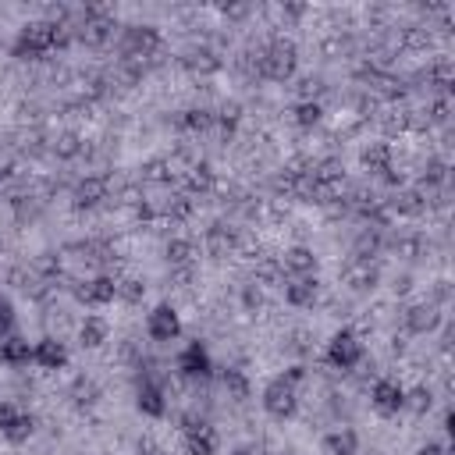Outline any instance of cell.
Listing matches in <instances>:
<instances>
[{"instance_id": "6da1fadb", "label": "cell", "mask_w": 455, "mask_h": 455, "mask_svg": "<svg viewBox=\"0 0 455 455\" xmlns=\"http://www.w3.org/2000/svg\"><path fill=\"white\" fill-rule=\"evenodd\" d=\"M57 43H61V32H57V25H25L18 43H15V53L18 57H39L46 50H53Z\"/></svg>"}, {"instance_id": "7a4b0ae2", "label": "cell", "mask_w": 455, "mask_h": 455, "mask_svg": "<svg viewBox=\"0 0 455 455\" xmlns=\"http://www.w3.org/2000/svg\"><path fill=\"white\" fill-rule=\"evenodd\" d=\"M263 409L274 416V420H289L296 413V388L289 381H274L267 384L263 391Z\"/></svg>"}, {"instance_id": "3957f363", "label": "cell", "mask_w": 455, "mask_h": 455, "mask_svg": "<svg viewBox=\"0 0 455 455\" xmlns=\"http://www.w3.org/2000/svg\"><path fill=\"white\" fill-rule=\"evenodd\" d=\"M0 434H4L11 444H22L32 434V416L22 413L15 402H0Z\"/></svg>"}, {"instance_id": "277c9868", "label": "cell", "mask_w": 455, "mask_h": 455, "mask_svg": "<svg viewBox=\"0 0 455 455\" xmlns=\"http://www.w3.org/2000/svg\"><path fill=\"white\" fill-rule=\"evenodd\" d=\"M260 72H263L267 79H274V82L289 79V75L296 72V50L284 46V43H277L267 57H260Z\"/></svg>"}, {"instance_id": "5b68a950", "label": "cell", "mask_w": 455, "mask_h": 455, "mask_svg": "<svg viewBox=\"0 0 455 455\" xmlns=\"http://www.w3.org/2000/svg\"><path fill=\"white\" fill-rule=\"evenodd\" d=\"M374 409L381 413V416H395L398 409H402L406 406V391H402V384H398V381H377L374 384Z\"/></svg>"}, {"instance_id": "8992f818", "label": "cell", "mask_w": 455, "mask_h": 455, "mask_svg": "<svg viewBox=\"0 0 455 455\" xmlns=\"http://www.w3.org/2000/svg\"><path fill=\"white\" fill-rule=\"evenodd\" d=\"M327 356H331V363H334V367L349 370V367H356V363H360L363 345L356 341V334H349V331H338V334L331 338V349H327Z\"/></svg>"}, {"instance_id": "52a82bcc", "label": "cell", "mask_w": 455, "mask_h": 455, "mask_svg": "<svg viewBox=\"0 0 455 455\" xmlns=\"http://www.w3.org/2000/svg\"><path fill=\"white\" fill-rule=\"evenodd\" d=\"M146 331H150V338H153V341H171V338H178V331H182L178 313L171 310L167 303H164V306H157V310L150 313V320H146Z\"/></svg>"}, {"instance_id": "ba28073f", "label": "cell", "mask_w": 455, "mask_h": 455, "mask_svg": "<svg viewBox=\"0 0 455 455\" xmlns=\"http://www.w3.org/2000/svg\"><path fill=\"white\" fill-rule=\"evenodd\" d=\"M178 370L185 377H206L210 374V356H206V349L199 345V341H192V345L178 356Z\"/></svg>"}, {"instance_id": "9c48e42d", "label": "cell", "mask_w": 455, "mask_h": 455, "mask_svg": "<svg viewBox=\"0 0 455 455\" xmlns=\"http://www.w3.org/2000/svg\"><path fill=\"white\" fill-rule=\"evenodd\" d=\"M32 360H36L39 367H46V370H57V367H65V363H68V352H65L61 341L46 338V341H39V345L32 349Z\"/></svg>"}, {"instance_id": "30bf717a", "label": "cell", "mask_w": 455, "mask_h": 455, "mask_svg": "<svg viewBox=\"0 0 455 455\" xmlns=\"http://www.w3.org/2000/svg\"><path fill=\"white\" fill-rule=\"evenodd\" d=\"M114 296H118V281H110V277H96V281H89L86 289H82V299H86L89 306H103V303H110Z\"/></svg>"}, {"instance_id": "8fae6325", "label": "cell", "mask_w": 455, "mask_h": 455, "mask_svg": "<svg viewBox=\"0 0 455 455\" xmlns=\"http://www.w3.org/2000/svg\"><path fill=\"white\" fill-rule=\"evenodd\" d=\"M139 409L146 416H164L167 413V402H164V395H160V388L153 381H143V388H139Z\"/></svg>"}, {"instance_id": "7c38bea8", "label": "cell", "mask_w": 455, "mask_h": 455, "mask_svg": "<svg viewBox=\"0 0 455 455\" xmlns=\"http://www.w3.org/2000/svg\"><path fill=\"white\" fill-rule=\"evenodd\" d=\"M185 448H189V455H213V448H217L213 430L206 423H199L196 430H185Z\"/></svg>"}, {"instance_id": "4fadbf2b", "label": "cell", "mask_w": 455, "mask_h": 455, "mask_svg": "<svg viewBox=\"0 0 455 455\" xmlns=\"http://www.w3.org/2000/svg\"><path fill=\"white\" fill-rule=\"evenodd\" d=\"M356 434L352 430H334L324 437V455H356Z\"/></svg>"}, {"instance_id": "5bb4252c", "label": "cell", "mask_w": 455, "mask_h": 455, "mask_svg": "<svg viewBox=\"0 0 455 455\" xmlns=\"http://www.w3.org/2000/svg\"><path fill=\"white\" fill-rule=\"evenodd\" d=\"M0 360H4L8 367H22L32 360V349H29V341L22 338H11V341H0Z\"/></svg>"}, {"instance_id": "9a60e30c", "label": "cell", "mask_w": 455, "mask_h": 455, "mask_svg": "<svg viewBox=\"0 0 455 455\" xmlns=\"http://www.w3.org/2000/svg\"><path fill=\"white\" fill-rule=\"evenodd\" d=\"M313 296H317V281H310V277H299V281H292L289 289H284V299H289L292 306H310Z\"/></svg>"}, {"instance_id": "2e32d148", "label": "cell", "mask_w": 455, "mask_h": 455, "mask_svg": "<svg viewBox=\"0 0 455 455\" xmlns=\"http://www.w3.org/2000/svg\"><path fill=\"white\" fill-rule=\"evenodd\" d=\"M406 324H409L413 334L434 331V324H437V310H434V306H413V310L406 313Z\"/></svg>"}, {"instance_id": "e0dca14e", "label": "cell", "mask_w": 455, "mask_h": 455, "mask_svg": "<svg viewBox=\"0 0 455 455\" xmlns=\"http://www.w3.org/2000/svg\"><path fill=\"white\" fill-rule=\"evenodd\" d=\"M313 253L310 249H303V246H296V249H289V253H284V270H292V274H306V270H313Z\"/></svg>"}, {"instance_id": "ac0fdd59", "label": "cell", "mask_w": 455, "mask_h": 455, "mask_svg": "<svg viewBox=\"0 0 455 455\" xmlns=\"http://www.w3.org/2000/svg\"><path fill=\"white\" fill-rule=\"evenodd\" d=\"M79 338H82V345L96 349V345H103V341H107V324H103V320H96V317H89V320L82 324Z\"/></svg>"}, {"instance_id": "d6986e66", "label": "cell", "mask_w": 455, "mask_h": 455, "mask_svg": "<svg viewBox=\"0 0 455 455\" xmlns=\"http://www.w3.org/2000/svg\"><path fill=\"white\" fill-rule=\"evenodd\" d=\"M103 196H107V182H103V178H86L82 189H79V203H86V206L100 203Z\"/></svg>"}, {"instance_id": "ffe728a7", "label": "cell", "mask_w": 455, "mask_h": 455, "mask_svg": "<svg viewBox=\"0 0 455 455\" xmlns=\"http://www.w3.org/2000/svg\"><path fill=\"white\" fill-rule=\"evenodd\" d=\"M388 160H391V150H388L384 143H377V146H370V150L363 153V164H367L370 171H391Z\"/></svg>"}, {"instance_id": "44dd1931", "label": "cell", "mask_w": 455, "mask_h": 455, "mask_svg": "<svg viewBox=\"0 0 455 455\" xmlns=\"http://www.w3.org/2000/svg\"><path fill=\"white\" fill-rule=\"evenodd\" d=\"M210 185H213V175H210L206 164H199V167L189 171V189H192V192H206Z\"/></svg>"}, {"instance_id": "7402d4cb", "label": "cell", "mask_w": 455, "mask_h": 455, "mask_svg": "<svg viewBox=\"0 0 455 455\" xmlns=\"http://www.w3.org/2000/svg\"><path fill=\"white\" fill-rule=\"evenodd\" d=\"M110 22H96V18H89L86 25H82V39H89V43H103L107 36H110Z\"/></svg>"}, {"instance_id": "603a6c76", "label": "cell", "mask_w": 455, "mask_h": 455, "mask_svg": "<svg viewBox=\"0 0 455 455\" xmlns=\"http://www.w3.org/2000/svg\"><path fill=\"white\" fill-rule=\"evenodd\" d=\"M167 260H171V263H189V260H192V242L175 239V242L167 246Z\"/></svg>"}, {"instance_id": "cb8c5ba5", "label": "cell", "mask_w": 455, "mask_h": 455, "mask_svg": "<svg viewBox=\"0 0 455 455\" xmlns=\"http://www.w3.org/2000/svg\"><path fill=\"white\" fill-rule=\"evenodd\" d=\"M224 384H228V391H232L235 398H246V395H249V381H246L239 370H228V374H224Z\"/></svg>"}, {"instance_id": "d4e9b609", "label": "cell", "mask_w": 455, "mask_h": 455, "mask_svg": "<svg viewBox=\"0 0 455 455\" xmlns=\"http://www.w3.org/2000/svg\"><path fill=\"white\" fill-rule=\"evenodd\" d=\"M395 210H402V213H409V217H413V213H420V210H423V199H420L416 192H402V196L395 199Z\"/></svg>"}, {"instance_id": "484cf974", "label": "cell", "mask_w": 455, "mask_h": 455, "mask_svg": "<svg viewBox=\"0 0 455 455\" xmlns=\"http://www.w3.org/2000/svg\"><path fill=\"white\" fill-rule=\"evenodd\" d=\"M210 121H213V118H210L206 110H189L185 118H182V125H185V128H192V132H203V128H210Z\"/></svg>"}, {"instance_id": "4316f807", "label": "cell", "mask_w": 455, "mask_h": 455, "mask_svg": "<svg viewBox=\"0 0 455 455\" xmlns=\"http://www.w3.org/2000/svg\"><path fill=\"white\" fill-rule=\"evenodd\" d=\"M299 125H317L320 121V103H299Z\"/></svg>"}, {"instance_id": "83f0119b", "label": "cell", "mask_w": 455, "mask_h": 455, "mask_svg": "<svg viewBox=\"0 0 455 455\" xmlns=\"http://www.w3.org/2000/svg\"><path fill=\"white\" fill-rule=\"evenodd\" d=\"M143 292H146V289H143L139 281H121V284H118V296H125L128 303H139V299H143Z\"/></svg>"}, {"instance_id": "f1b7e54d", "label": "cell", "mask_w": 455, "mask_h": 455, "mask_svg": "<svg viewBox=\"0 0 455 455\" xmlns=\"http://www.w3.org/2000/svg\"><path fill=\"white\" fill-rule=\"evenodd\" d=\"M11 324H15V310H11L8 299H0V338H8Z\"/></svg>"}, {"instance_id": "f546056e", "label": "cell", "mask_w": 455, "mask_h": 455, "mask_svg": "<svg viewBox=\"0 0 455 455\" xmlns=\"http://www.w3.org/2000/svg\"><path fill=\"white\" fill-rule=\"evenodd\" d=\"M146 178H150V182H167L171 175H167V167H164L160 160H153V164L146 167Z\"/></svg>"}, {"instance_id": "4dcf8cb0", "label": "cell", "mask_w": 455, "mask_h": 455, "mask_svg": "<svg viewBox=\"0 0 455 455\" xmlns=\"http://www.w3.org/2000/svg\"><path fill=\"white\" fill-rule=\"evenodd\" d=\"M409 406H413L416 413H427V409H430V391H423V388L413 391V402H409Z\"/></svg>"}, {"instance_id": "1f68e13d", "label": "cell", "mask_w": 455, "mask_h": 455, "mask_svg": "<svg viewBox=\"0 0 455 455\" xmlns=\"http://www.w3.org/2000/svg\"><path fill=\"white\" fill-rule=\"evenodd\" d=\"M57 153H61V157H75V153H79V139H75V136H65L61 143H57Z\"/></svg>"}, {"instance_id": "d6a6232c", "label": "cell", "mask_w": 455, "mask_h": 455, "mask_svg": "<svg viewBox=\"0 0 455 455\" xmlns=\"http://www.w3.org/2000/svg\"><path fill=\"white\" fill-rule=\"evenodd\" d=\"M420 455H448V448H444V444H423Z\"/></svg>"}, {"instance_id": "836d02e7", "label": "cell", "mask_w": 455, "mask_h": 455, "mask_svg": "<svg viewBox=\"0 0 455 455\" xmlns=\"http://www.w3.org/2000/svg\"><path fill=\"white\" fill-rule=\"evenodd\" d=\"M235 455H249V451H235Z\"/></svg>"}]
</instances>
